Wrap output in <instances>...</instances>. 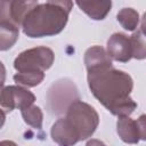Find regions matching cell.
I'll use <instances>...</instances> for the list:
<instances>
[{
    "instance_id": "3957f363",
    "label": "cell",
    "mask_w": 146,
    "mask_h": 146,
    "mask_svg": "<svg viewBox=\"0 0 146 146\" xmlns=\"http://www.w3.org/2000/svg\"><path fill=\"white\" fill-rule=\"evenodd\" d=\"M65 117L78 132L80 140L91 137L99 124L97 111L91 105L81 100L73 103L68 107Z\"/></svg>"
},
{
    "instance_id": "d6986e66",
    "label": "cell",
    "mask_w": 146,
    "mask_h": 146,
    "mask_svg": "<svg viewBox=\"0 0 146 146\" xmlns=\"http://www.w3.org/2000/svg\"><path fill=\"white\" fill-rule=\"evenodd\" d=\"M86 146H106V145L99 139H90Z\"/></svg>"
},
{
    "instance_id": "44dd1931",
    "label": "cell",
    "mask_w": 146,
    "mask_h": 146,
    "mask_svg": "<svg viewBox=\"0 0 146 146\" xmlns=\"http://www.w3.org/2000/svg\"><path fill=\"white\" fill-rule=\"evenodd\" d=\"M0 146H17V144L11 140H2L0 143Z\"/></svg>"
},
{
    "instance_id": "7c38bea8",
    "label": "cell",
    "mask_w": 146,
    "mask_h": 146,
    "mask_svg": "<svg viewBox=\"0 0 146 146\" xmlns=\"http://www.w3.org/2000/svg\"><path fill=\"white\" fill-rule=\"evenodd\" d=\"M76 5L82 11L95 21L104 19L112 8L111 1H78Z\"/></svg>"
},
{
    "instance_id": "8fae6325",
    "label": "cell",
    "mask_w": 146,
    "mask_h": 146,
    "mask_svg": "<svg viewBox=\"0 0 146 146\" xmlns=\"http://www.w3.org/2000/svg\"><path fill=\"white\" fill-rule=\"evenodd\" d=\"M116 131L121 140L127 144H137L140 140L137 123L129 116L119 117L116 122Z\"/></svg>"
},
{
    "instance_id": "ffe728a7",
    "label": "cell",
    "mask_w": 146,
    "mask_h": 146,
    "mask_svg": "<svg viewBox=\"0 0 146 146\" xmlns=\"http://www.w3.org/2000/svg\"><path fill=\"white\" fill-rule=\"evenodd\" d=\"M140 27H141V33L146 36V13H144V15H143V18H141V25H140Z\"/></svg>"
},
{
    "instance_id": "2e32d148",
    "label": "cell",
    "mask_w": 146,
    "mask_h": 146,
    "mask_svg": "<svg viewBox=\"0 0 146 146\" xmlns=\"http://www.w3.org/2000/svg\"><path fill=\"white\" fill-rule=\"evenodd\" d=\"M44 79V72H17L14 75V81L17 84L25 87H35Z\"/></svg>"
},
{
    "instance_id": "6da1fadb",
    "label": "cell",
    "mask_w": 146,
    "mask_h": 146,
    "mask_svg": "<svg viewBox=\"0 0 146 146\" xmlns=\"http://www.w3.org/2000/svg\"><path fill=\"white\" fill-rule=\"evenodd\" d=\"M87 79L92 95L113 115L129 116L136 110L130 97L133 81L128 73L110 66L88 72Z\"/></svg>"
},
{
    "instance_id": "5b68a950",
    "label": "cell",
    "mask_w": 146,
    "mask_h": 146,
    "mask_svg": "<svg viewBox=\"0 0 146 146\" xmlns=\"http://www.w3.org/2000/svg\"><path fill=\"white\" fill-rule=\"evenodd\" d=\"M55 59L54 51L48 47H34L22 51L14 60L17 72H44Z\"/></svg>"
},
{
    "instance_id": "7a4b0ae2",
    "label": "cell",
    "mask_w": 146,
    "mask_h": 146,
    "mask_svg": "<svg viewBox=\"0 0 146 146\" xmlns=\"http://www.w3.org/2000/svg\"><path fill=\"white\" fill-rule=\"evenodd\" d=\"M72 1H46L35 6L23 23V32L30 38L51 36L60 33L67 24Z\"/></svg>"
},
{
    "instance_id": "8992f818",
    "label": "cell",
    "mask_w": 146,
    "mask_h": 146,
    "mask_svg": "<svg viewBox=\"0 0 146 146\" xmlns=\"http://www.w3.org/2000/svg\"><path fill=\"white\" fill-rule=\"evenodd\" d=\"M35 100V96L27 89L19 86H8L2 87L0 105L2 114L11 112L14 108H19L21 111L32 106Z\"/></svg>"
},
{
    "instance_id": "9a60e30c",
    "label": "cell",
    "mask_w": 146,
    "mask_h": 146,
    "mask_svg": "<svg viewBox=\"0 0 146 146\" xmlns=\"http://www.w3.org/2000/svg\"><path fill=\"white\" fill-rule=\"evenodd\" d=\"M22 116L24 119V122L32 128L35 129H41L42 127V121H43V113L39 106L32 105L27 108H24L21 111Z\"/></svg>"
},
{
    "instance_id": "4fadbf2b",
    "label": "cell",
    "mask_w": 146,
    "mask_h": 146,
    "mask_svg": "<svg viewBox=\"0 0 146 146\" xmlns=\"http://www.w3.org/2000/svg\"><path fill=\"white\" fill-rule=\"evenodd\" d=\"M18 39V27L13 24L0 22V49L2 51L11 48Z\"/></svg>"
},
{
    "instance_id": "30bf717a",
    "label": "cell",
    "mask_w": 146,
    "mask_h": 146,
    "mask_svg": "<svg viewBox=\"0 0 146 146\" xmlns=\"http://www.w3.org/2000/svg\"><path fill=\"white\" fill-rule=\"evenodd\" d=\"M84 64L88 72L103 67L113 66L112 59L108 56L107 51L100 46H94L87 49L84 54Z\"/></svg>"
},
{
    "instance_id": "ac0fdd59",
    "label": "cell",
    "mask_w": 146,
    "mask_h": 146,
    "mask_svg": "<svg viewBox=\"0 0 146 146\" xmlns=\"http://www.w3.org/2000/svg\"><path fill=\"white\" fill-rule=\"evenodd\" d=\"M137 127H138V132H139V138L141 140L146 141V114H141L137 121Z\"/></svg>"
},
{
    "instance_id": "9c48e42d",
    "label": "cell",
    "mask_w": 146,
    "mask_h": 146,
    "mask_svg": "<svg viewBox=\"0 0 146 146\" xmlns=\"http://www.w3.org/2000/svg\"><path fill=\"white\" fill-rule=\"evenodd\" d=\"M50 135L51 139L59 146H73L80 141L78 132L66 117H60L52 124Z\"/></svg>"
},
{
    "instance_id": "277c9868",
    "label": "cell",
    "mask_w": 146,
    "mask_h": 146,
    "mask_svg": "<svg viewBox=\"0 0 146 146\" xmlns=\"http://www.w3.org/2000/svg\"><path fill=\"white\" fill-rule=\"evenodd\" d=\"M80 100L75 84L68 79L56 81L47 92V107L52 114L66 113L68 107Z\"/></svg>"
},
{
    "instance_id": "e0dca14e",
    "label": "cell",
    "mask_w": 146,
    "mask_h": 146,
    "mask_svg": "<svg viewBox=\"0 0 146 146\" xmlns=\"http://www.w3.org/2000/svg\"><path fill=\"white\" fill-rule=\"evenodd\" d=\"M132 57L136 59L146 58V36L141 31H135L130 36Z\"/></svg>"
},
{
    "instance_id": "5bb4252c",
    "label": "cell",
    "mask_w": 146,
    "mask_h": 146,
    "mask_svg": "<svg viewBox=\"0 0 146 146\" xmlns=\"http://www.w3.org/2000/svg\"><path fill=\"white\" fill-rule=\"evenodd\" d=\"M117 22L127 31H135L139 23V15L132 8H122L116 15Z\"/></svg>"
},
{
    "instance_id": "ba28073f",
    "label": "cell",
    "mask_w": 146,
    "mask_h": 146,
    "mask_svg": "<svg viewBox=\"0 0 146 146\" xmlns=\"http://www.w3.org/2000/svg\"><path fill=\"white\" fill-rule=\"evenodd\" d=\"M107 54L111 59L127 63L132 58L130 38L123 33H113L107 40Z\"/></svg>"
},
{
    "instance_id": "52a82bcc",
    "label": "cell",
    "mask_w": 146,
    "mask_h": 146,
    "mask_svg": "<svg viewBox=\"0 0 146 146\" xmlns=\"http://www.w3.org/2000/svg\"><path fill=\"white\" fill-rule=\"evenodd\" d=\"M38 1H1L0 5V22L9 23L19 29L29 15V13L38 6Z\"/></svg>"
}]
</instances>
